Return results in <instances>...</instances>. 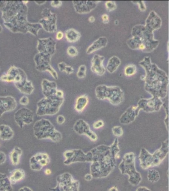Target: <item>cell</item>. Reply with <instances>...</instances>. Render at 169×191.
Masks as SVG:
<instances>
[{"instance_id": "6da1fadb", "label": "cell", "mask_w": 169, "mask_h": 191, "mask_svg": "<svg viewBox=\"0 0 169 191\" xmlns=\"http://www.w3.org/2000/svg\"><path fill=\"white\" fill-rule=\"evenodd\" d=\"M145 71V91L152 97L164 99L168 94L169 77L163 70L151 61L150 57H145L139 63Z\"/></svg>"}, {"instance_id": "7a4b0ae2", "label": "cell", "mask_w": 169, "mask_h": 191, "mask_svg": "<svg viewBox=\"0 0 169 191\" xmlns=\"http://www.w3.org/2000/svg\"><path fill=\"white\" fill-rule=\"evenodd\" d=\"M91 154L90 174L93 178H105L116 167V160L113 159L110 146L102 145L93 148Z\"/></svg>"}, {"instance_id": "3957f363", "label": "cell", "mask_w": 169, "mask_h": 191, "mask_svg": "<svg viewBox=\"0 0 169 191\" xmlns=\"http://www.w3.org/2000/svg\"><path fill=\"white\" fill-rule=\"evenodd\" d=\"M133 37L127 40L129 48L138 50L144 53H151L159 44V41L155 39L154 33L145 28L143 25H137L132 30Z\"/></svg>"}, {"instance_id": "277c9868", "label": "cell", "mask_w": 169, "mask_h": 191, "mask_svg": "<svg viewBox=\"0 0 169 191\" xmlns=\"http://www.w3.org/2000/svg\"><path fill=\"white\" fill-rule=\"evenodd\" d=\"M168 152V139L164 141L162 143L161 147L152 155L145 148L141 149L139 155L140 166L143 170H146L151 167L158 166L165 159Z\"/></svg>"}, {"instance_id": "5b68a950", "label": "cell", "mask_w": 169, "mask_h": 191, "mask_svg": "<svg viewBox=\"0 0 169 191\" xmlns=\"http://www.w3.org/2000/svg\"><path fill=\"white\" fill-rule=\"evenodd\" d=\"M34 136L39 140H51L55 143L60 142L62 139L61 133L55 128L48 119H40L35 123L33 127Z\"/></svg>"}, {"instance_id": "8992f818", "label": "cell", "mask_w": 169, "mask_h": 191, "mask_svg": "<svg viewBox=\"0 0 169 191\" xmlns=\"http://www.w3.org/2000/svg\"><path fill=\"white\" fill-rule=\"evenodd\" d=\"M135 155L133 153L125 154L120 163L118 168L123 174L128 175V182L131 185L136 186L142 180L140 173L138 172L135 166Z\"/></svg>"}, {"instance_id": "52a82bcc", "label": "cell", "mask_w": 169, "mask_h": 191, "mask_svg": "<svg viewBox=\"0 0 169 191\" xmlns=\"http://www.w3.org/2000/svg\"><path fill=\"white\" fill-rule=\"evenodd\" d=\"M96 97L99 100H107L112 105L117 106L123 102L124 92L118 86H108L100 85L95 89Z\"/></svg>"}, {"instance_id": "ba28073f", "label": "cell", "mask_w": 169, "mask_h": 191, "mask_svg": "<svg viewBox=\"0 0 169 191\" xmlns=\"http://www.w3.org/2000/svg\"><path fill=\"white\" fill-rule=\"evenodd\" d=\"M64 98H59L58 96L46 100L42 101L41 103L38 104L37 114V116H52L58 113L59 111L60 106L64 102Z\"/></svg>"}, {"instance_id": "9c48e42d", "label": "cell", "mask_w": 169, "mask_h": 191, "mask_svg": "<svg viewBox=\"0 0 169 191\" xmlns=\"http://www.w3.org/2000/svg\"><path fill=\"white\" fill-rule=\"evenodd\" d=\"M57 185L53 191H79L80 183L68 172L59 175L57 178Z\"/></svg>"}, {"instance_id": "30bf717a", "label": "cell", "mask_w": 169, "mask_h": 191, "mask_svg": "<svg viewBox=\"0 0 169 191\" xmlns=\"http://www.w3.org/2000/svg\"><path fill=\"white\" fill-rule=\"evenodd\" d=\"M163 102L160 98L152 97L150 99H141L138 103V107L140 110L146 112H158L163 106Z\"/></svg>"}, {"instance_id": "8fae6325", "label": "cell", "mask_w": 169, "mask_h": 191, "mask_svg": "<svg viewBox=\"0 0 169 191\" xmlns=\"http://www.w3.org/2000/svg\"><path fill=\"white\" fill-rule=\"evenodd\" d=\"M34 114L31 111L27 108H21L16 112L14 116L15 122L20 128H23L26 125L31 124L33 122Z\"/></svg>"}, {"instance_id": "7c38bea8", "label": "cell", "mask_w": 169, "mask_h": 191, "mask_svg": "<svg viewBox=\"0 0 169 191\" xmlns=\"http://www.w3.org/2000/svg\"><path fill=\"white\" fill-rule=\"evenodd\" d=\"M49 155L45 153H38L33 155L29 160L30 168L33 170L40 171L49 164Z\"/></svg>"}, {"instance_id": "4fadbf2b", "label": "cell", "mask_w": 169, "mask_h": 191, "mask_svg": "<svg viewBox=\"0 0 169 191\" xmlns=\"http://www.w3.org/2000/svg\"><path fill=\"white\" fill-rule=\"evenodd\" d=\"M75 131L80 135H85L93 142L97 140L98 137L94 132L91 130L89 125L84 120L80 119L75 122L74 126Z\"/></svg>"}, {"instance_id": "5bb4252c", "label": "cell", "mask_w": 169, "mask_h": 191, "mask_svg": "<svg viewBox=\"0 0 169 191\" xmlns=\"http://www.w3.org/2000/svg\"><path fill=\"white\" fill-rule=\"evenodd\" d=\"M99 1H73L75 12L80 14L90 12L97 6Z\"/></svg>"}, {"instance_id": "9a60e30c", "label": "cell", "mask_w": 169, "mask_h": 191, "mask_svg": "<svg viewBox=\"0 0 169 191\" xmlns=\"http://www.w3.org/2000/svg\"><path fill=\"white\" fill-rule=\"evenodd\" d=\"M162 21L160 17L155 11H152L148 16L145 21V28L153 32L155 30L160 29L162 26Z\"/></svg>"}, {"instance_id": "2e32d148", "label": "cell", "mask_w": 169, "mask_h": 191, "mask_svg": "<svg viewBox=\"0 0 169 191\" xmlns=\"http://www.w3.org/2000/svg\"><path fill=\"white\" fill-rule=\"evenodd\" d=\"M105 60L104 56L96 54L94 55L91 60V71L99 76H102L106 72V69L103 65V62Z\"/></svg>"}, {"instance_id": "e0dca14e", "label": "cell", "mask_w": 169, "mask_h": 191, "mask_svg": "<svg viewBox=\"0 0 169 191\" xmlns=\"http://www.w3.org/2000/svg\"><path fill=\"white\" fill-rule=\"evenodd\" d=\"M140 111L137 106H131L121 116L120 122L123 124H128L133 122L138 117Z\"/></svg>"}, {"instance_id": "ac0fdd59", "label": "cell", "mask_w": 169, "mask_h": 191, "mask_svg": "<svg viewBox=\"0 0 169 191\" xmlns=\"http://www.w3.org/2000/svg\"><path fill=\"white\" fill-rule=\"evenodd\" d=\"M17 107L13 98L10 97L0 98V118L5 112L13 111Z\"/></svg>"}, {"instance_id": "d6986e66", "label": "cell", "mask_w": 169, "mask_h": 191, "mask_svg": "<svg viewBox=\"0 0 169 191\" xmlns=\"http://www.w3.org/2000/svg\"><path fill=\"white\" fill-rule=\"evenodd\" d=\"M108 42V41L106 37L102 36L99 37L88 47L86 50V53L88 55L91 54L97 50L103 48L107 46Z\"/></svg>"}, {"instance_id": "ffe728a7", "label": "cell", "mask_w": 169, "mask_h": 191, "mask_svg": "<svg viewBox=\"0 0 169 191\" xmlns=\"http://www.w3.org/2000/svg\"><path fill=\"white\" fill-rule=\"evenodd\" d=\"M14 136V132L10 126L6 124L0 125V139L9 141Z\"/></svg>"}, {"instance_id": "44dd1931", "label": "cell", "mask_w": 169, "mask_h": 191, "mask_svg": "<svg viewBox=\"0 0 169 191\" xmlns=\"http://www.w3.org/2000/svg\"><path fill=\"white\" fill-rule=\"evenodd\" d=\"M25 175V171L22 169H15L11 173L9 177V180L11 184H15L24 179Z\"/></svg>"}, {"instance_id": "7402d4cb", "label": "cell", "mask_w": 169, "mask_h": 191, "mask_svg": "<svg viewBox=\"0 0 169 191\" xmlns=\"http://www.w3.org/2000/svg\"><path fill=\"white\" fill-rule=\"evenodd\" d=\"M22 154V149L18 147H15L10 153V160L11 163L14 166L19 165L20 163V159Z\"/></svg>"}, {"instance_id": "603a6c76", "label": "cell", "mask_w": 169, "mask_h": 191, "mask_svg": "<svg viewBox=\"0 0 169 191\" xmlns=\"http://www.w3.org/2000/svg\"><path fill=\"white\" fill-rule=\"evenodd\" d=\"M120 59L117 56H113L109 59L106 66V70L110 74H113L118 69L121 65Z\"/></svg>"}, {"instance_id": "cb8c5ba5", "label": "cell", "mask_w": 169, "mask_h": 191, "mask_svg": "<svg viewBox=\"0 0 169 191\" xmlns=\"http://www.w3.org/2000/svg\"><path fill=\"white\" fill-rule=\"evenodd\" d=\"M89 99L87 95L80 96L77 98L75 103V109L78 112H81L87 106Z\"/></svg>"}, {"instance_id": "d4e9b609", "label": "cell", "mask_w": 169, "mask_h": 191, "mask_svg": "<svg viewBox=\"0 0 169 191\" xmlns=\"http://www.w3.org/2000/svg\"><path fill=\"white\" fill-rule=\"evenodd\" d=\"M12 188L9 178L4 173L0 172V191H11Z\"/></svg>"}, {"instance_id": "484cf974", "label": "cell", "mask_w": 169, "mask_h": 191, "mask_svg": "<svg viewBox=\"0 0 169 191\" xmlns=\"http://www.w3.org/2000/svg\"><path fill=\"white\" fill-rule=\"evenodd\" d=\"M66 40L70 43H75L80 40L81 34L74 29H70L65 32Z\"/></svg>"}, {"instance_id": "4316f807", "label": "cell", "mask_w": 169, "mask_h": 191, "mask_svg": "<svg viewBox=\"0 0 169 191\" xmlns=\"http://www.w3.org/2000/svg\"><path fill=\"white\" fill-rule=\"evenodd\" d=\"M110 150L111 152L112 155L113 159H120V155L119 152L120 151V148L118 147V139H116L112 145L110 146Z\"/></svg>"}, {"instance_id": "83f0119b", "label": "cell", "mask_w": 169, "mask_h": 191, "mask_svg": "<svg viewBox=\"0 0 169 191\" xmlns=\"http://www.w3.org/2000/svg\"><path fill=\"white\" fill-rule=\"evenodd\" d=\"M160 174L158 171L155 170H150L147 173V178L149 181L151 183H155L160 179Z\"/></svg>"}, {"instance_id": "f1b7e54d", "label": "cell", "mask_w": 169, "mask_h": 191, "mask_svg": "<svg viewBox=\"0 0 169 191\" xmlns=\"http://www.w3.org/2000/svg\"><path fill=\"white\" fill-rule=\"evenodd\" d=\"M137 67L133 64H129L127 65L124 69V73L127 76H131L137 73Z\"/></svg>"}, {"instance_id": "f546056e", "label": "cell", "mask_w": 169, "mask_h": 191, "mask_svg": "<svg viewBox=\"0 0 169 191\" xmlns=\"http://www.w3.org/2000/svg\"><path fill=\"white\" fill-rule=\"evenodd\" d=\"M86 66L85 65H81L79 67V70L77 71L76 75L77 77L79 78H84L85 77L86 74Z\"/></svg>"}, {"instance_id": "4dcf8cb0", "label": "cell", "mask_w": 169, "mask_h": 191, "mask_svg": "<svg viewBox=\"0 0 169 191\" xmlns=\"http://www.w3.org/2000/svg\"><path fill=\"white\" fill-rule=\"evenodd\" d=\"M113 134L116 137H120L123 136V130L122 127L120 126H116L112 128Z\"/></svg>"}, {"instance_id": "1f68e13d", "label": "cell", "mask_w": 169, "mask_h": 191, "mask_svg": "<svg viewBox=\"0 0 169 191\" xmlns=\"http://www.w3.org/2000/svg\"><path fill=\"white\" fill-rule=\"evenodd\" d=\"M105 7L106 8L107 11L110 12L116 10L117 8V5L115 2L107 1L105 3Z\"/></svg>"}, {"instance_id": "d6a6232c", "label": "cell", "mask_w": 169, "mask_h": 191, "mask_svg": "<svg viewBox=\"0 0 169 191\" xmlns=\"http://www.w3.org/2000/svg\"><path fill=\"white\" fill-rule=\"evenodd\" d=\"M67 53L70 57H74L78 55L79 52L75 47L70 46L68 48L67 50Z\"/></svg>"}, {"instance_id": "836d02e7", "label": "cell", "mask_w": 169, "mask_h": 191, "mask_svg": "<svg viewBox=\"0 0 169 191\" xmlns=\"http://www.w3.org/2000/svg\"><path fill=\"white\" fill-rule=\"evenodd\" d=\"M104 124H104V122L103 120H98V121L95 122L93 123V128L94 129H96L100 128L104 126Z\"/></svg>"}, {"instance_id": "e575fe53", "label": "cell", "mask_w": 169, "mask_h": 191, "mask_svg": "<svg viewBox=\"0 0 169 191\" xmlns=\"http://www.w3.org/2000/svg\"><path fill=\"white\" fill-rule=\"evenodd\" d=\"M138 4L139 10L141 12H144L146 10V7L145 2L144 1H138L133 2Z\"/></svg>"}, {"instance_id": "d590c367", "label": "cell", "mask_w": 169, "mask_h": 191, "mask_svg": "<svg viewBox=\"0 0 169 191\" xmlns=\"http://www.w3.org/2000/svg\"><path fill=\"white\" fill-rule=\"evenodd\" d=\"M7 160L6 155L4 151H0V165L5 164Z\"/></svg>"}, {"instance_id": "8d00e7d4", "label": "cell", "mask_w": 169, "mask_h": 191, "mask_svg": "<svg viewBox=\"0 0 169 191\" xmlns=\"http://www.w3.org/2000/svg\"><path fill=\"white\" fill-rule=\"evenodd\" d=\"M65 120V118L62 115H59L57 117V122L58 124H60V125H62L63 123H64Z\"/></svg>"}, {"instance_id": "74e56055", "label": "cell", "mask_w": 169, "mask_h": 191, "mask_svg": "<svg viewBox=\"0 0 169 191\" xmlns=\"http://www.w3.org/2000/svg\"><path fill=\"white\" fill-rule=\"evenodd\" d=\"M163 106L165 107L166 112V114H167V118H166L165 119V123L166 125L167 130H168V104L166 105L165 103H163Z\"/></svg>"}, {"instance_id": "f35d334b", "label": "cell", "mask_w": 169, "mask_h": 191, "mask_svg": "<svg viewBox=\"0 0 169 191\" xmlns=\"http://www.w3.org/2000/svg\"><path fill=\"white\" fill-rule=\"evenodd\" d=\"M29 102V100H28V98L27 97H23L21 98V100L19 101V103L22 105H24V106H26L27 105Z\"/></svg>"}, {"instance_id": "ab89813d", "label": "cell", "mask_w": 169, "mask_h": 191, "mask_svg": "<svg viewBox=\"0 0 169 191\" xmlns=\"http://www.w3.org/2000/svg\"><path fill=\"white\" fill-rule=\"evenodd\" d=\"M102 21H103V22L104 24H107L110 21H109V16L107 14H104V15H102Z\"/></svg>"}, {"instance_id": "60d3db41", "label": "cell", "mask_w": 169, "mask_h": 191, "mask_svg": "<svg viewBox=\"0 0 169 191\" xmlns=\"http://www.w3.org/2000/svg\"><path fill=\"white\" fill-rule=\"evenodd\" d=\"M74 71L75 70H74V69H73V67H71L70 66H67V65H66L65 70V71L66 74H73Z\"/></svg>"}, {"instance_id": "b9f144b4", "label": "cell", "mask_w": 169, "mask_h": 191, "mask_svg": "<svg viewBox=\"0 0 169 191\" xmlns=\"http://www.w3.org/2000/svg\"><path fill=\"white\" fill-rule=\"evenodd\" d=\"M64 37V34L61 31H59L57 33V35H56V39H57V40H60Z\"/></svg>"}, {"instance_id": "7bdbcfd3", "label": "cell", "mask_w": 169, "mask_h": 191, "mask_svg": "<svg viewBox=\"0 0 169 191\" xmlns=\"http://www.w3.org/2000/svg\"><path fill=\"white\" fill-rule=\"evenodd\" d=\"M59 66L60 70V71H64L65 70V67H66V65L65 63H62L59 64Z\"/></svg>"}, {"instance_id": "ee69618b", "label": "cell", "mask_w": 169, "mask_h": 191, "mask_svg": "<svg viewBox=\"0 0 169 191\" xmlns=\"http://www.w3.org/2000/svg\"><path fill=\"white\" fill-rule=\"evenodd\" d=\"M92 178H93V177H92V175L91 174H87L84 176L85 180L87 181H89L91 180Z\"/></svg>"}, {"instance_id": "f6af8a7d", "label": "cell", "mask_w": 169, "mask_h": 191, "mask_svg": "<svg viewBox=\"0 0 169 191\" xmlns=\"http://www.w3.org/2000/svg\"><path fill=\"white\" fill-rule=\"evenodd\" d=\"M136 191H151L150 190L147 188L145 187H140L137 189Z\"/></svg>"}, {"instance_id": "bcb514c9", "label": "cell", "mask_w": 169, "mask_h": 191, "mask_svg": "<svg viewBox=\"0 0 169 191\" xmlns=\"http://www.w3.org/2000/svg\"><path fill=\"white\" fill-rule=\"evenodd\" d=\"M52 4L53 6L56 7H59L61 6L62 2L60 1H54L52 2Z\"/></svg>"}, {"instance_id": "7dc6e473", "label": "cell", "mask_w": 169, "mask_h": 191, "mask_svg": "<svg viewBox=\"0 0 169 191\" xmlns=\"http://www.w3.org/2000/svg\"><path fill=\"white\" fill-rule=\"evenodd\" d=\"M19 191H32L29 188L27 187H24L21 188Z\"/></svg>"}, {"instance_id": "c3c4849f", "label": "cell", "mask_w": 169, "mask_h": 191, "mask_svg": "<svg viewBox=\"0 0 169 191\" xmlns=\"http://www.w3.org/2000/svg\"><path fill=\"white\" fill-rule=\"evenodd\" d=\"M95 17H94L93 16H91V17H90L89 18H88V21H89L90 22H91V23H93V22H94L95 21Z\"/></svg>"}, {"instance_id": "681fc988", "label": "cell", "mask_w": 169, "mask_h": 191, "mask_svg": "<svg viewBox=\"0 0 169 191\" xmlns=\"http://www.w3.org/2000/svg\"><path fill=\"white\" fill-rule=\"evenodd\" d=\"M44 173H45V174L49 175L51 174L52 171L50 169H46L44 171Z\"/></svg>"}, {"instance_id": "f907efd6", "label": "cell", "mask_w": 169, "mask_h": 191, "mask_svg": "<svg viewBox=\"0 0 169 191\" xmlns=\"http://www.w3.org/2000/svg\"><path fill=\"white\" fill-rule=\"evenodd\" d=\"M108 191H118V188L117 187L113 186L111 188L108 190Z\"/></svg>"}, {"instance_id": "816d5d0a", "label": "cell", "mask_w": 169, "mask_h": 191, "mask_svg": "<svg viewBox=\"0 0 169 191\" xmlns=\"http://www.w3.org/2000/svg\"><path fill=\"white\" fill-rule=\"evenodd\" d=\"M0 145H1V144H0Z\"/></svg>"}]
</instances>
